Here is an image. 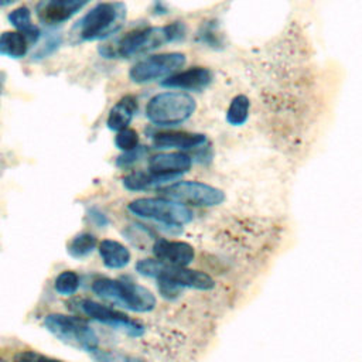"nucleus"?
<instances>
[{
    "label": "nucleus",
    "instance_id": "nucleus-4",
    "mask_svg": "<svg viewBox=\"0 0 362 362\" xmlns=\"http://www.w3.org/2000/svg\"><path fill=\"white\" fill-rule=\"evenodd\" d=\"M195 99L187 92L170 90L154 95L146 105V116L157 126H177L195 112Z\"/></svg>",
    "mask_w": 362,
    "mask_h": 362
},
{
    "label": "nucleus",
    "instance_id": "nucleus-23",
    "mask_svg": "<svg viewBox=\"0 0 362 362\" xmlns=\"http://www.w3.org/2000/svg\"><path fill=\"white\" fill-rule=\"evenodd\" d=\"M81 286V279L76 272L74 270H64L61 272L54 280V288L59 296H72L78 291Z\"/></svg>",
    "mask_w": 362,
    "mask_h": 362
},
{
    "label": "nucleus",
    "instance_id": "nucleus-29",
    "mask_svg": "<svg viewBox=\"0 0 362 362\" xmlns=\"http://www.w3.org/2000/svg\"><path fill=\"white\" fill-rule=\"evenodd\" d=\"M201 40L205 42V44H218V34L214 31V28L211 25H206L202 33H201Z\"/></svg>",
    "mask_w": 362,
    "mask_h": 362
},
{
    "label": "nucleus",
    "instance_id": "nucleus-9",
    "mask_svg": "<svg viewBox=\"0 0 362 362\" xmlns=\"http://www.w3.org/2000/svg\"><path fill=\"white\" fill-rule=\"evenodd\" d=\"M187 58L182 52H164L147 57L134 64L129 71V78L134 83H150L167 79L184 66Z\"/></svg>",
    "mask_w": 362,
    "mask_h": 362
},
{
    "label": "nucleus",
    "instance_id": "nucleus-6",
    "mask_svg": "<svg viewBox=\"0 0 362 362\" xmlns=\"http://www.w3.org/2000/svg\"><path fill=\"white\" fill-rule=\"evenodd\" d=\"M136 270L146 277L156 280H168L181 288L194 290H211L215 286L214 279L199 270H192L188 267H180L167 264L158 259H141L136 263Z\"/></svg>",
    "mask_w": 362,
    "mask_h": 362
},
{
    "label": "nucleus",
    "instance_id": "nucleus-31",
    "mask_svg": "<svg viewBox=\"0 0 362 362\" xmlns=\"http://www.w3.org/2000/svg\"><path fill=\"white\" fill-rule=\"evenodd\" d=\"M18 0H0V7H6V6H10L13 3H16Z\"/></svg>",
    "mask_w": 362,
    "mask_h": 362
},
{
    "label": "nucleus",
    "instance_id": "nucleus-3",
    "mask_svg": "<svg viewBox=\"0 0 362 362\" xmlns=\"http://www.w3.org/2000/svg\"><path fill=\"white\" fill-rule=\"evenodd\" d=\"M92 291L100 298L134 313H148L156 307L154 294L132 280L100 277L92 283Z\"/></svg>",
    "mask_w": 362,
    "mask_h": 362
},
{
    "label": "nucleus",
    "instance_id": "nucleus-14",
    "mask_svg": "<svg viewBox=\"0 0 362 362\" xmlns=\"http://www.w3.org/2000/svg\"><path fill=\"white\" fill-rule=\"evenodd\" d=\"M212 72L205 66H191L188 69L175 72L161 82L165 88L184 89V90H202L212 82Z\"/></svg>",
    "mask_w": 362,
    "mask_h": 362
},
{
    "label": "nucleus",
    "instance_id": "nucleus-19",
    "mask_svg": "<svg viewBox=\"0 0 362 362\" xmlns=\"http://www.w3.org/2000/svg\"><path fill=\"white\" fill-rule=\"evenodd\" d=\"M168 181L171 180L156 175L151 171H133L123 178V187L129 191H146L151 188H158L161 185L164 187V184H167Z\"/></svg>",
    "mask_w": 362,
    "mask_h": 362
},
{
    "label": "nucleus",
    "instance_id": "nucleus-1",
    "mask_svg": "<svg viewBox=\"0 0 362 362\" xmlns=\"http://www.w3.org/2000/svg\"><path fill=\"white\" fill-rule=\"evenodd\" d=\"M185 25L180 21L164 27H144L133 30L122 35L117 41L99 48L105 58H130L151 49H156L167 42L178 41L185 35Z\"/></svg>",
    "mask_w": 362,
    "mask_h": 362
},
{
    "label": "nucleus",
    "instance_id": "nucleus-11",
    "mask_svg": "<svg viewBox=\"0 0 362 362\" xmlns=\"http://www.w3.org/2000/svg\"><path fill=\"white\" fill-rule=\"evenodd\" d=\"M90 0H41L37 6L38 20L48 25L55 27L85 7Z\"/></svg>",
    "mask_w": 362,
    "mask_h": 362
},
{
    "label": "nucleus",
    "instance_id": "nucleus-7",
    "mask_svg": "<svg viewBox=\"0 0 362 362\" xmlns=\"http://www.w3.org/2000/svg\"><path fill=\"white\" fill-rule=\"evenodd\" d=\"M127 209L140 216L161 222L168 226H182L192 221V211L177 201L165 197H146L129 202Z\"/></svg>",
    "mask_w": 362,
    "mask_h": 362
},
{
    "label": "nucleus",
    "instance_id": "nucleus-13",
    "mask_svg": "<svg viewBox=\"0 0 362 362\" xmlns=\"http://www.w3.org/2000/svg\"><path fill=\"white\" fill-rule=\"evenodd\" d=\"M153 255L156 259L180 267H187L195 257L194 247L182 240L158 239L153 245Z\"/></svg>",
    "mask_w": 362,
    "mask_h": 362
},
{
    "label": "nucleus",
    "instance_id": "nucleus-27",
    "mask_svg": "<svg viewBox=\"0 0 362 362\" xmlns=\"http://www.w3.org/2000/svg\"><path fill=\"white\" fill-rule=\"evenodd\" d=\"M146 153H147V148L144 146H139L137 148H134L132 151H126L122 156H119L116 160V164L119 167H130L134 163H137L140 158H143L146 156Z\"/></svg>",
    "mask_w": 362,
    "mask_h": 362
},
{
    "label": "nucleus",
    "instance_id": "nucleus-28",
    "mask_svg": "<svg viewBox=\"0 0 362 362\" xmlns=\"http://www.w3.org/2000/svg\"><path fill=\"white\" fill-rule=\"evenodd\" d=\"M61 44V40L59 37L57 35H52V37H48L44 44L37 49V52L34 54L35 58H44V57H48L49 54H52Z\"/></svg>",
    "mask_w": 362,
    "mask_h": 362
},
{
    "label": "nucleus",
    "instance_id": "nucleus-18",
    "mask_svg": "<svg viewBox=\"0 0 362 362\" xmlns=\"http://www.w3.org/2000/svg\"><path fill=\"white\" fill-rule=\"evenodd\" d=\"M30 40L20 31H4L0 34V55L20 59L27 55Z\"/></svg>",
    "mask_w": 362,
    "mask_h": 362
},
{
    "label": "nucleus",
    "instance_id": "nucleus-2",
    "mask_svg": "<svg viewBox=\"0 0 362 362\" xmlns=\"http://www.w3.org/2000/svg\"><path fill=\"white\" fill-rule=\"evenodd\" d=\"M123 1H105L90 8L72 28L79 41H99L117 33L126 20Z\"/></svg>",
    "mask_w": 362,
    "mask_h": 362
},
{
    "label": "nucleus",
    "instance_id": "nucleus-15",
    "mask_svg": "<svg viewBox=\"0 0 362 362\" xmlns=\"http://www.w3.org/2000/svg\"><path fill=\"white\" fill-rule=\"evenodd\" d=\"M206 141L205 134L189 132H160L153 136V144L157 148L192 150L202 147Z\"/></svg>",
    "mask_w": 362,
    "mask_h": 362
},
{
    "label": "nucleus",
    "instance_id": "nucleus-24",
    "mask_svg": "<svg viewBox=\"0 0 362 362\" xmlns=\"http://www.w3.org/2000/svg\"><path fill=\"white\" fill-rule=\"evenodd\" d=\"M92 358L95 362H146L144 359L130 354L119 351H105L99 348L95 352H92Z\"/></svg>",
    "mask_w": 362,
    "mask_h": 362
},
{
    "label": "nucleus",
    "instance_id": "nucleus-12",
    "mask_svg": "<svg viewBox=\"0 0 362 362\" xmlns=\"http://www.w3.org/2000/svg\"><path fill=\"white\" fill-rule=\"evenodd\" d=\"M192 165V158L182 151L158 153L150 157L148 171L156 175L175 180L178 175L187 173Z\"/></svg>",
    "mask_w": 362,
    "mask_h": 362
},
{
    "label": "nucleus",
    "instance_id": "nucleus-25",
    "mask_svg": "<svg viewBox=\"0 0 362 362\" xmlns=\"http://www.w3.org/2000/svg\"><path fill=\"white\" fill-rule=\"evenodd\" d=\"M139 143H140L139 133L134 129H132V127H124V129L119 130L116 137H115L116 147L123 150L124 153L137 148Z\"/></svg>",
    "mask_w": 362,
    "mask_h": 362
},
{
    "label": "nucleus",
    "instance_id": "nucleus-8",
    "mask_svg": "<svg viewBox=\"0 0 362 362\" xmlns=\"http://www.w3.org/2000/svg\"><path fill=\"white\" fill-rule=\"evenodd\" d=\"M160 192L168 199L194 206H216L225 199L219 188L201 181H177L161 187Z\"/></svg>",
    "mask_w": 362,
    "mask_h": 362
},
{
    "label": "nucleus",
    "instance_id": "nucleus-20",
    "mask_svg": "<svg viewBox=\"0 0 362 362\" xmlns=\"http://www.w3.org/2000/svg\"><path fill=\"white\" fill-rule=\"evenodd\" d=\"M7 18H8L10 24L17 31H20L28 37L31 44L37 42L41 33H40V28L31 21V14L27 7H18V8L13 10L11 13H8Z\"/></svg>",
    "mask_w": 362,
    "mask_h": 362
},
{
    "label": "nucleus",
    "instance_id": "nucleus-32",
    "mask_svg": "<svg viewBox=\"0 0 362 362\" xmlns=\"http://www.w3.org/2000/svg\"><path fill=\"white\" fill-rule=\"evenodd\" d=\"M0 362H1V361H0Z\"/></svg>",
    "mask_w": 362,
    "mask_h": 362
},
{
    "label": "nucleus",
    "instance_id": "nucleus-26",
    "mask_svg": "<svg viewBox=\"0 0 362 362\" xmlns=\"http://www.w3.org/2000/svg\"><path fill=\"white\" fill-rule=\"evenodd\" d=\"M14 362H65L44 354H40L37 351H20L14 355Z\"/></svg>",
    "mask_w": 362,
    "mask_h": 362
},
{
    "label": "nucleus",
    "instance_id": "nucleus-16",
    "mask_svg": "<svg viewBox=\"0 0 362 362\" xmlns=\"http://www.w3.org/2000/svg\"><path fill=\"white\" fill-rule=\"evenodd\" d=\"M137 109H139V103L134 96H132V95L123 96L110 109L107 119H106V126L115 132L129 127L130 122L133 120L134 115L137 113Z\"/></svg>",
    "mask_w": 362,
    "mask_h": 362
},
{
    "label": "nucleus",
    "instance_id": "nucleus-17",
    "mask_svg": "<svg viewBox=\"0 0 362 362\" xmlns=\"http://www.w3.org/2000/svg\"><path fill=\"white\" fill-rule=\"evenodd\" d=\"M103 264L109 269H123L130 263V250L115 239H103L98 245Z\"/></svg>",
    "mask_w": 362,
    "mask_h": 362
},
{
    "label": "nucleus",
    "instance_id": "nucleus-5",
    "mask_svg": "<svg viewBox=\"0 0 362 362\" xmlns=\"http://www.w3.org/2000/svg\"><path fill=\"white\" fill-rule=\"evenodd\" d=\"M45 328L61 342L85 352H95L99 348V338L92 327L81 317L52 313L44 318Z\"/></svg>",
    "mask_w": 362,
    "mask_h": 362
},
{
    "label": "nucleus",
    "instance_id": "nucleus-30",
    "mask_svg": "<svg viewBox=\"0 0 362 362\" xmlns=\"http://www.w3.org/2000/svg\"><path fill=\"white\" fill-rule=\"evenodd\" d=\"M90 216L93 218V221H95V223H98V225H105L106 222H107V218L103 215V214H100L99 211H96V209H93V211H90Z\"/></svg>",
    "mask_w": 362,
    "mask_h": 362
},
{
    "label": "nucleus",
    "instance_id": "nucleus-10",
    "mask_svg": "<svg viewBox=\"0 0 362 362\" xmlns=\"http://www.w3.org/2000/svg\"><path fill=\"white\" fill-rule=\"evenodd\" d=\"M79 308L83 314L93 318L95 321L109 325L113 329L124 331L127 335L140 337L144 331L141 324H139L137 321H134L129 315H126L124 313H122L110 305H105V304L96 303L93 300L85 298V300L79 301Z\"/></svg>",
    "mask_w": 362,
    "mask_h": 362
},
{
    "label": "nucleus",
    "instance_id": "nucleus-21",
    "mask_svg": "<svg viewBox=\"0 0 362 362\" xmlns=\"http://www.w3.org/2000/svg\"><path fill=\"white\" fill-rule=\"evenodd\" d=\"M96 246H98V239L95 235L89 232H81L69 240L66 250L71 257L83 259L89 256L96 249Z\"/></svg>",
    "mask_w": 362,
    "mask_h": 362
},
{
    "label": "nucleus",
    "instance_id": "nucleus-22",
    "mask_svg": "<svg viewBox=\"0 0 362 362\" xmlns=\"http://www.w3.org/2000/svg\"><path fill=\"white\" fill-rule=\"evenodd\" d=\"M249 116V99L245 95H238L230 100L226 112V120L232 126H240Z\"/></svg>",
    "mask_w": 362,
    "mask_h": 362
}]
</instances>
